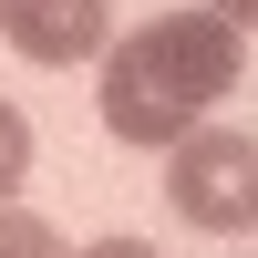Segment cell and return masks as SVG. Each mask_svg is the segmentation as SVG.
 <instances>
[{"label":"cell","mask_w":258,"mask_h":258,"mask_svg":"<svg viewBox=\"0 0 258 258\" xmlns=\"http://www.w3.org/2000/svg\"><path fill=\"white\" fill-rule=\"evenodd\" d=\"M238 93V31L217 11H165L145 31L103 41V135L114 145H186Z\"/></svg>","instance_id":"1"},{"label":"cell","mask_w":258,"mask_h":258,"mask_svg":"<svg viewBox=\"0 0 258 258\" xmlns=\"http://www.w3.org/2000/svg\"><path fill=\"white\" fill-rule=\"evenodd\" d=\"M165 207L207 238H248L258 227V145L238 124H197L186 145H165Z\"/></svg>","instance_id":"2"},{"label":"cell","mask_w":258,"mask_h":258,"mask_svg":"<svg viewBox=\"0 0 258 258\" xmlns=\"http://www.w3.org/2000/svg\"><path fill=\"white\" fill-rule=\"evenodd\" d=\"M0 41H11L21 62H41V73H62V62H103L114 11H103V0H0Z\"/></svg>","instance_id":"3"},{"label":"cell","mask_w":258,"mask_h":258,"mask_svg":"<svg viewBox=\"0 0 258 258\" xmlns=\"http://www.w3.org/2000/svg\"><path fill=\"white\" fill-rule=\"evenodd\" d=\"M0 258H73V248H62V227H52V217L0 207Z\"/></svg>","instance_id":"4"},{"label":"cell","mask_w":258,"mask_h":258,"mask_svg":"<svg viewBox=\"0 0 258 258\" xmlns=\"http://www.w3.org/2000/svg\"><path fill=\"white\" fill-rule=\"evenodd\" d=\"M31 186V114L21 103H0V207Z\"/></svg>","instance_id":"5"},{"label":"cell","mask_w":258,"mask_h":258,"mask_svg":"<svg viewBox=\"0 0 258 258\" xmlns=\"http://www.w3.org/2000/svg\"><path fill=\"white\" fill-rule=\"evenodd\" d=\"M73 258H155L145 238H93V248H73Z\"/></svg>","instance_id":"6"},{"label":"cell","mask_w":258,"mask_h":258,"mask_svg":"<svg viewBox=\"0 0 258 258\" xmlns=\"http://www.w3.org/2000/svg\"><path fill=\"white\" fill-rule=\"evenodd\" d=\"M207 11H217L227 31H258V0H207Z\"/></svg>","instance_id":"7"}]
</instances>
